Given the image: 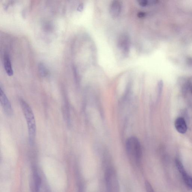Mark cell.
Masks as SVG:
<instances>
[{"label": "cell", "instance_id": "6da1fadb", "mask_svg": "<svg viewBox=\"0 0 192 192\" xmlns=\"http://www.w3.org/2000/svg\"><path fill=\"white\" fill-rule=\"evenodd\" d=\"M20 104L27 123L30 144L32 145L35 142L36 132L34 115L31 108L25 100H21Z\"/></svg>", "mask_w": 192, "mask_h": 192}, {"label": "cell", "instance_id": "7a4b0ae2", "mask_svg": "<svg viewBox=\"0 0 192 192\" xmlns=\"http://www.w3.org/2000/svg\"><path fill=\"white\" fill-rule=\"evenodd\" d=\"M126 148L129 157L139 164L142 155V149L139 140L135 137H129L126 140Z\"/></svg>", "mask_w": 192, "mask_h": 192}, {"label": "cell", "instance_id": "3957f363", "mask_svg": "<svg viewBox=\"0 0 192 192\" xmlns=\"http://www.w3.org/2000/svg\"><path fill=\"white\" fill-rule=\"evenodd\" d=\"M106 188L107 192H119V183L115 171L108 168L105 173Z\"/></svg>", "mask_w": 192, "mask_h": 192}, {"label": "cell", "instance_id": "277c9868", "mask_svg": "<svg viewBox=\"0 0 192 192\" xmlns=\"http://www.w3.org/2000/svg\"><path fill=\"white\" fill-rule=\"evenodd\" d=\"M117 43V47L122 55L125 57H127L130 53L131 46L129 36L126 33H122L119 36Z\"/></svg>", "mask_w": 192, "mask_h": 192}, {"label": "cell", "instance_id": "5b68a950", "mask_svg": "<svg viewBox=\"0 0 192 192\" xmlns=\"http://www.w3.org/2000/svg\"><path fill=\"white\" fill-rule=\"evenodd\" d=\"M175 163L177 169L182 175L183 180L185 184L190 189H192V178L189 175H188L183 165L182 162L178 159L175 160Z\"/></svg>", "mask_w": 192, "mask_h": 192}, {"label": "cell", "instance_id": "8992f818", "mask_svg": "<svg viewBox=\"0 0 192 192\" xmlns=\"http://www.w3.org/2000/svg\"><path fill=\"white\" fill-rule=\"evenodd\" d=\"M0 100L5 113L8 116L12 115V105L1 86L0 89Z\"/></svg>", "mask_w": 192, "mask_h": 192}, {"label": "cell", "instance_id": "52a82bcc", "mask_svg": "<svg viewBox=\"0 0 192 192\" xmlns=\"http://www.w3.org/2000/svg\"><path fill=\"white\" fill-rule=\"evenodd\" d=\"M122 9V4L120 1H112L110 5V13L112 17L116 18L120 15Z\"/></svg>", "mask_w": 192, "mask_h": 192}, {"label": "cell", "instance_id": "ba28073f", "mask_svg": "<svg viewBox=\"0 0 192 192\" xmlns=\"http://www.w3.org/2000/svg\"><path fill=\"white\" fill-rule=\"evenodd\" d=\"M32 184L33 192H40L42 186V179L38 171L35 169L33 171Z\"/></svg>", "mask_w": 192, "mask_h": 192}, {"label": "cell", "instance_id": "9c48e42d", "mask_svg": "<svg viewBox=\"0 0 192 192\" xmlns=\"http://www.w3.org/2000/svg\"><path fill=\"white\" fill-rule=\"evenodd\" d=\"M175 127L179 133H185L187 131V126L185 120L182 117H179L175 122Z\"/></svg>", "mask_w": 192, "mask_h": 192}, {"label": "cell", "instance_id": "30bf717a", "mask_svg": "<svg viewBox=\"0 0 192 192\" xmlns=\"http://www.w3.org/2000/svg\"><path fill=\"white\" fill-rule=\"evenodd\" d=\"M3 64H4L5 70L8 75L10 76H12L13 74V71L12 69L11 59L10 56L7 53L4 54L3 57Z\"/></svg>", "mask_w": 192, "mask_h": 192}, {"label": "cell", "instance_id": "8fae6325", "mask_svg": "<svg viewBox=\"0 0 192 192\" xmlns=\"http://www.w3.org/2000/svg\"><path fill=\"white\" fill-rule=\"evenodd\" d=\"M145 188L146 192H154L153 188L148 181H146L145 183Z\"/></svg>", "mask_w": 192, "mask_h": 192}, {"label": "cell", "instance_id": "7c38bea8", "mask_svg": "<svg viewBox=\"0 0 192 192\" xmlns=\"http://www.w3.org/2000/svg\"><path fill=\"white\" fill-rule=\"evenodd\" d=\"M163 81H160L158 83V96H160L161 95L162 90H163Z\"/></svg>", "mask_w": 192, "mask_h": 192}, {"label": "cell", "instance_id": "4fadbf2b", "mask_svg": "<svg viewBox=\"0 0 192 192\" xmlns=\"http://www.w3.org/2000/svg\"><path fill=\"white\" fill-rule=\"evenodd\" d=\"M40 73L42 76H45L47 73V71L45 67L42 64H41L39 66Z\"/></svg>", "mask_w": 192, "mask_h": 192}, {"label": "cell", "instance_id": "5bb4252c", "mask_svg": "<svg viewBox=\"0 0 192 192\" xmlns=\"http://www.w3.org/2000/svg\"><path fill=\"white\" fill-rule=\"evenodd\" d=\"M138 3L140 6L144 7H146L150 4L149 2L146 0H141V1H138Z\"/></svg>", "mask_w": 192, "mask_h": 192}, {"label": "cell", "instance_id": "9a60e30c", "mask_svg": "<svg viewBox=\"0 0 192 192\" xmlns=\"http://www.w3.org/2000/svg\"><path fill=\"white\" fill-rule=\"evenodd\" d=\"M146 14V13L144 12H140L138 13L137 16L139 18H143L145 17Z\"/></svg>", "mask_w": 192, "mask_h": 192}, {"label": "cell", "instance_id": "2e32d148", "mask_svg": "<svg viewBox=\"0 0 192 192\" xmlns=\"http://www.w3.org/2000/svg\"><path fill=\"white\" fill-rule=\"evenodd\" d=\"M83 5L81 4V5H79V8H78V10H79V11H81V10H82V9H83Z\"/></svg>", "mask_w": 192, "mask_h": 192}]
</instances>
